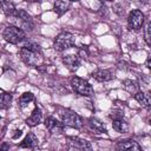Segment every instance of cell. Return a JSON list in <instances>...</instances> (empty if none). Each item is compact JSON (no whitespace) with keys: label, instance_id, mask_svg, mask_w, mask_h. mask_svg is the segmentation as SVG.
Here are the masks:
<instances>
[{"label":"cell","instance_id":"cell-1","mask_svg":"<svg viewBox=\"0 0 151 151\" xmlns=\"http://www.w3.org/2000/svg\"><path fill=\"white\" fill-rule=\"evenodd\" d=\"M2 37L7 42L17 45L25 40L26 33L24 32L22 28L18 27V26H7L2 32Z\"/></svg>","mask_w":151,"mask_h":151},{"label":"cell","instance_id":"cell-2","mask_svg":"<svg viewBox=\"0 0 151 151\" xmlns=\"http://www.w3.org/2000/svg\"><path fill=\"white\" fill-rule=\"evenodd\" d=\"M71 86L72 88L80 96L84 97H91L93 94V87L90 85L88 81L80 77H73L71 79Z\"/></svg>","mask_w":151,"mask_h":151},{"label":"cell","instance_id":"cell-3","mask_svg":"<svg viewBox=\"0 0 151 151\" xmlns=\"http://www.w3.org/2000/svg\"><path fill=\"white\" fill-rule=\"evenodd\" d=\"M73 44H74V35L70 32H61L57 35L54 40V48L61 52V51H65L72 47Z\"/></svg>","mask_w":151,"mask_h":151},{"label":"cell","instance_id":"cell-4","mask_svg":"<svg viewBox=\"0 0 151 151\" xmlns=\"http://www.w3.org/2000/svg\"><path fill=\"white\" fill-rule=\"evenodd\" d=\"M61 120L65 125L67 126H71V127H76V129H79L83 126V119L73 111L71 110H66L64 111L61 114Z\"/></svg>","mask_w":151,"mask_h":151},{"label":"cell","instance_id":"cell-5","mask_svg":"<svg viewBox=\"0 0 151 151\" xmlns=\"http://www.w3.org/2000/svg\"><path fill=\"white\" fill-rule=\"evenodd\" d=\"M39 53L40 52L33 51V50H29L26 47H22L20 50V57H21L22 61L28 66H37L39 64V60H40Z\"/></svg>","mask_w":151,"mask_h":151},{"label":"cell","instance_id":"cell-6","mask_svg":"<svg viewBox=\"0 0 151 151\" xmlns=\"http://www.w3.org/2000/svg\"><path fill=\"white\" fill-rule=\"evenodd\" d=\"M144 24V14L139 9H133L130 12L129 18H127V25L130 29L138 31L142 28Z\"/></svg>","mask_w":151,"mask_h":151},{"label":"cell","instance_id":"cell-7","mask_svg":"<svg viewBox=\"0 0 151 151\" xmlns=\"http://www.w3.org/2000/svg\"><path fill=\"white\" fill-rule=\"evenodd\" d=\"M118 151H143L139 144L132 139H125V140H119L116 145Z\"/></svg>","mask_w":151,"mask_h":151},{"label":"cell","instance_id":"cell-8","mask_svg":"<svg viewBox=\"0 0 151 151\" xmlns=\"http://www.w3.org/2000/svg\"><path fill=\"white\" fill-rule=\"evenodd\" d=\"M70 143L71 145L77 150V151H93L92 145L90 144V142L81 139V138H77V137H70Z\"/></svg>","mask_w":151,"mask_h":151},{"label":"cell","instance_id":"cell-9","mask_svg":"<svg viewBox=\"0 0 151 151\" xmlns=\"http://www.w3.org/2000/svg\"><path fill=\"white\" fill-rule=\"evenodd\" d=\"M41 119H42L41 110H40L39 107H35V109L33 110V112L31 113V116L26 119V124H27L28 126L33 127V126H37V125L41 122Z\"/></svg>","mask_w":151,"mask_h":151},{"label":"cell","instance_id":"cell-10","mask_svg":"<svg viewBox=\"0 0 151 151\" xmlns=\"http://www.w3.org/2000/svg\"><path fill=\"white\" fill-rule=\"evenodd\" d=\"M87 125L90 127L91 131H93L94 133H103V132H106V129H105V125L97 118H90L88 122H87Z\"/></svg>","mask_w":151,"mask_h":151},{"label":"cell","instance_id":"cell-11","mask_svg":"<svg viewBox=\"0 0 151 151\" xmlns=\"http://www.w3.org/2000/svg\"><path fill=\"white\" fill-rule=\"evenodd\" d=\"M92 77L98 81H109L113 78L112 73L109 70H96L92 72Z\"/></svg>","mask_w":151,"mask_h":151},{"label":"cell","instance_id":"cell-12","mask_svg":"<svg viewBox=\"0 0 151 151\" xmlns=\"http://www.w3.org/2000/svg\"><path fill=\"white\" fill-rule=\"evenodd\" d=\"M38 145V138L35 137L34 133H28L25 139L20 143V147H26V149H33Z\"/></svg>","mask_w":151,"mask_h":151},{"label":"cell","instance_id":"cell-13","mask_svg":"<svg viewBox=\"0 0 151 151\" xmlns=\"http://www.w3.org/2000/svg\"><path fill=\"white\" fill-rule=\"evenodd\" d=\"M63 63H64L67 67H70V68H72V70L78 68L79 65H80L79 58H78L77 55H73V54H70V55L64 57V58H63Z\"/></svg>","mask_w":151,"mask_h":151},{"label":"cell","instance_id":"cell-14","mask_svg":"<svg viewBox=\"0 0 151 151\" xmlns=\"http://www.w3.org/2000/svg\"><path fill=\"white\" fill-rule=\"evenodd\" d=\"M112 126L116 131L120 132V133H125L129 131V124L123 119V118H118V119H113Z\"/></svg>","mask_w":151,"mask_h":151},{"label":"cell","instance_id":"cell-15","mask_svg":"<svg viewBox=\"0 0 151 151\" xmlns=\"http://www.w3.org/2000/svg\"><path fill=\"white\" fill-rule=\"evenodd\" d=\"M70 5H71V2H68V1H55L53 9L58 15H63L68 9Z\"/></svg>","mask_w":151,"mask_h":151},{"label":"cell","instance_id":"cell-16","mask_svg":"<svg viewBox=\"0 0 151 151\" xmlns=\"http://www.w3.org/2000/svg\"><path fill=\"white\" fill-rule=\"evenodd\" d=\"M134 99L143 106H150L151 104V98L149 93H144V92H137L134 94Z\"/></svg>","mask_w":151,"mask_h":151},{"label":"cell","instance_id":"cell-17","mask_svg":"<svg viewBox=\"0 0 151 151\" xmlns=\"http://www.w3.org/2000/svg\"><path fill=\"white\" fill-rule=\"evenodd\" d=\"M1 8H2L4 13L6 15H8V17H14V14L17 12L14 5L12 2H9V1H1Z\"/></svg>","mask_w":151,"mask_h":151},{"label":"cell","instance_id":"cell-18","mask_svg":"<svg viewBox=\"0 0 151 151\" xmlns=\"http://www.w3.org/2000/svg\"><path fill=\"white\" fill-rule=\"evenodd\" d=\"M123 85H124L125 90H127L130 93H134L136 94L137 92H139V85L133 80H124Z\"/></svg>","mask_w":151,"mask_h":151},{"label":"cell","instance_id":"cell-19","mask_svg":"<svg viewBox=\"0 0 151 151\" xmlns=\"http://www.w3.org/2000/svg\"><path fill=\"white\" fill-rule=\"evenodd\" d=\"M34 99V97H33V94L31 93V92H26V93H24V94H21V97L19 98V105L21 106V107H25V106H27L32 100Z\"/></svg>","mask_w":151,"mask_h":151},{"label":"cell","instance_id":"cell-20","mask_svg":"<svg viewBox=\"0 0 151 151\" xmlns=\"http://www.w3.org/2000/svg\"><path fill=\"white\" fill-rule=\"evenodd\" d=\"M45 125H46L47 130L51 131V132H53L55 129L60 127V123H58V122H57L54 118H52V117H48V118L45 120Z\"/></svg>","mask_w":151,"mask_h":151},{"label":"cell","instance_id":"cell-21","mask_svg":"<svg viewBox=\"0 0 151 151\" xmlns=\"http://www.w3.org/2000/svg\"><path fill=\"white\" fill-rule=\"evenodd\" d=\"M12 96L8 93H4L0 96V107H7L11 104Z\"/></svg>","mask_w":151,"mask_h":151},{"label":"cell","instance_id":"cell-22","mask_svg":"<svg viewBox=\"0 0 151 151\" xmlns=\"http://www.w3.org/2000/svg\"><path fill=\"white\" fill-rule=\"evenodd\" d=\"M144 35H145V41H146V44H147V45H150V24H147V25H146Z\"/></svg>","mask_w":151,"mask_h":151},{"label":"cell","instance_id":"cell-23","mask_svg":"<svg viewBox=\"0 0 151 151\" xmlns=\"http://www.w3.org/2000/svg\"><path fill=\"white\" fill-rule=\"evenodd\" d=\"M9 149V145L7 143H1L0 144V151H7Z\"/></svg>","mask_w":151,"mask_h":151},{"label":"cell","instance_id":"cell-24","mask_svg":"<svg viewBox=\"0 0 151 151\" xmlns=\"http://www.w3.org/2000/svg\"><path fill=\"white\" fill-rule=\"evenodd\" d=\"M146 67H147V68H150V67H151V66H150V57H149V58H147V60H146Z\"/></svg>","mask_w":151,"mask_h":151}]
</instances>
